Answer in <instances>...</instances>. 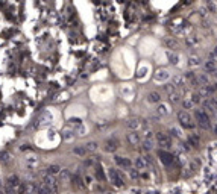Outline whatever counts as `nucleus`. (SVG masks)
Instances as JSON below:
<instances>
[{
    "label": "nucleus",
    "mask_w": 217,
    "mask_h": 194,
    "mask_svg": "<svg viewBox=\"0 0 217 194\" xmlns=\"http://www.w3.org/2000/svg\"><path fill=\"white\" fill-rule=\"evenodd\" d=\"M194 118H196V124L200 126L202 129H210L211 127L210 115L203 109H194Z\"/></svg>",
    "instance_id": "nucleus-1"
},
{
    "label": "nucleus",
    "mask_w": 217,
    "mask_h": 194,
    "mask_svg": "<svg viewBox=\"0 0 217 194\" xmlns=\"http://www.w3.org/2000/svg\"><path fill=\"white\" fill-rule=\"evenodd\" d=\"M20 182H21V180H20L18 176H9L5 180V188H3L5 194H15L18 190Z\"/></svg>",
    "instance_id": "nucleus-2"
},
{
    "label": "nucleus",
    "mask_w": 217,
    "mask_h": 194,
    "mask_svg": "<svg viewBox=\"0 0 217 194\" xmlns=\"http://www.w3.org/2000/svg\"><path fill=\"white\" fill-rule=\"evenodd\" d=\"M178 122L184 129H194L196 123L193 122V117L187 111H179L178 112Z\"/></svg>",
    "instance_id": "nucleus-3"
},
{
    "label": "nucleus",
    "mask_w": 217,
    "mask_h": 194,
    "mask_svg": "<svg viewBox=\"0 0 217 194\" xmlns=\"http://www.w3.org/2000/svg\"><path fill=\"white\" fill-rule=\"evenodd\" d=\"M108 177L115 187H122V185H123V176H122V173H120L119 170H115V168H109L108 170Z\"/></svg>",
    "instance_id": "nucleus-4"
},
{
    "label": "nucleus",
    "mask_w": 217,
    "mask_h": 194,
    "mask_svg": "<svg viewBox=\"0 0 217 194\" xmlns=\"http://www.w3.org/2000/svg\"><path fill=\"white\" fill-rule=\"evenodd\" d=\"M49 190H50V193L52 194H56L58 193V190H59V185H58V182L55 180L53 176H49V175H46V176L43 177V180H41Z\"/></svg>",
    "instance_id": "nucleus-5"
},
{
    "label": "nucleus",
    "mask_w": 217,
    "mask_h": 194,
    "mask_svg": "<svg viewBox=\"0 0 217 194\" xmlns=\"http://www.w3.org/2000/svg\"><path fill=\"white\" fill-rule=\"evenodd\" d=\"M156 141L160 144V147H163V150H169L170 146H172V140L167 134H156Z\"/></svg>",
    "instance_id": "nucleus-6"
},
{
    "label": "nucleus",
    "mask_w": 217,
    "mask_h": 194,
    "mask_svg": "<svg viewBox=\"0 0 217 194\" xmlns=\"http://www.w3.org/2000/svg\"><path fill=\"white\" fill-rule=\"evenodd\" d=\"M153 79L156 82H165L167 79H170V73L167 70H164V68H160V70H156L153 73Z\"/></svg>",
    "instance_id": "nucleus-7"
},
{
    "label": "nucleus",
    "mask_w": 217,
    "mask_h": 194,
    "mask_svg": "<svg viewBox=\"0 0 217 194\" xmlns=\"http://www.w3.org/2000/svg\"><path fill=\"white\" fill-rule=\"evenodd\" d=\"M117 147H119V144L117 141L112 138V140H106L105 144H103V149H105V152H109V153H114L115 150H117Z\"/></svg>",
    "instance_id": "nucleus-8"
},
{
    "label": "nucleus",
    "mask_w": 217,
    "mask_h": 194,
    "mask_svg": "<svg viewBox=\"0 0 217 194\" xmlns=\"http://www.w3.org/2000/svg\"><path fill=\"white\" fill-rule=\"evenodd\" d=\"M126 140L131 146H137V144L141 142V138H140V135H138L137 132H131V134H127Z\"/></svg>",
    "instance_id": "nucleus-9"
},
{
    "label": "nucleus",
    "mask_w": 217,
    "mask_h": 194,
    "mask_svg": "<svg viewBox=\"0 0 217 194\" xmlns=\"http://www.w3.org/2000/svg\"><path fill=\"white\" fill-rule=\"evenodd\" d=\"M147 100L150 103H161V94L158 91H150L147 94Z\"/></svg>",
    "instance_id": "nucleus-10"
},
{
    "label": "nucleus",
    "mask_w": 217,
    "mask_h": 194,
    "mask_svg": "<svg viewBox=\"0 0 217 194\" xmlns=\"http://www.w3.org/2000/svg\"><path fill=\"white\" fill-rule=\"evenodd\" d=\"M158 156H160L161 161H163L164 164H167V165L173 162V156H172L169 152H165V150H160V152H158Z\"/></svg>",
    "instance_id": "nucleus-11"
},
{
    "label": "nucleus",
    "mask_w": 217,
    "mask_h": 194,
    "mask_svg": "<svg viewBox=\"0 0 217 194\" xmlns=\"http://www.w3.org/2000/svg\"><path fill=\"white\" fill-rule=\"evenodd\" d=\"M114 161H115V164H117V165H120V167H123V168H129V167L132 165V162H131L129 159H127V158H122V156H115Z\"/></svg>",
    "instance_id": "nucleus-12"
},
{
    "label": "nucleus",
    "mask_w": 217,
    "mask_h": 194,
    "mask_svg": "<svg viewBox=\"0 0 217 194\" xmlns=\"http://www.w3.org/2000/svg\"><path fill=\"white\" fill-rule=\"evenodd\" d=\"M205 70L208 71V73H211V74H217V65H216V61H213V59L207 61V62H205Z\"/></svg>",
    "instance_id": "nucleus-13"
},
{
    "label": "nucleus",
    "mask_w": 217,
    "mask_h": 194,
    "mask_svg": "<svg viewBox=\"0 0 217 194\" xmlns=\"http://www.w3.org/2000/svg\"><path fill=\"white\" fill-rule=\"evenodd\" d=\"M134 165H135V168L137 170H144L146 167H147V159L146 158H135V162H134Z\"/></svg>",
    "instance_id": "nucleus-14"
},
{
    "label": "nucleus",
    "mask_w": 217,
    "mask_h": 194,
    "mask_svg": "<svg viewBox=\"0 0 217 194\" xmlns=\"http://www.w3.org/2000/svg\"><path fill=\"white\" fill-rule=\"evenodd\" d=\"M74 130L70 129V127H65L64 130H62V140H65V141H70L72 138H74Z\"/></svg>",
    "instance_id": "nucleus-15"
},
{
    "label": "nucleus",
    "mask_w": 217,
    "mask_h": 194,
    "mask_svg": "<svg viewBox=\"0 0 217 194\" xmlns=\"http://www.w3.org/2000/svg\"><path fill=\"white\" fill-rule=\"evenodd\" d=\"M202 106H203V111L210 115V114H214L216 112V108L213 106V103H211V100H205L203 103H202Z\"/></svg>",
    "instance_id": "nucleus-16"
},
{
    "label": "nucleus",
    "mask_w": 217,
    "mask_h": 194,
    "mask_svg": "<svg viewBox=\"0 0 217 194\" xmlns=\"http://www.w3.org/2000/svg\"><path fill=\"white\" fill-rule=\"evenodd\" d=\"M35 194H52V193H50V190H49V188H47L43 182H40V184H36Z\"/></svg>",
    "instance_id": "nucleus-17"
},
{
    "label": "nucleus",
    "mask_w": 217,
    "mask_h": 194,
    "mask_svg": "<svg viewBox=\"0 0 217 194\" xmlns=\"http://www.w3.org/2000/svg\"><path fill=\"white\" fill-rule=\"evenodd\" d=\"M172 85H173L175 88L184 87V76H173V77H172Z\"/></svg>",
    "instance_id": "nucleus-18"
},
{
    "label": "nucleus",
    "mask_w": 217,
    "mask_h": 194,
    "mask_svg": "<svg viewBox=\"0 0 217 194\" xmlns=\"http://www.w3.org/2000/svg\"><path fill=\"white\" fill-rule=\"evenodd\" d=\"M73 153H74V155H77V156H85L88 152H87L85 146H76V147L73 149Z\"/></svg>",
    "instance_id": "nucleus-19"
},
{
    "label": "nucleus",
    "mask_w": 217,
    "mask_h": 194,
    "mask_svg": "<svg viewBox=\"0 0 217 194\" xmlns=\"http://www.w3.org/2000/svg\"><path fill=\"white\" fill-rule=\"evenodd\" d=\"M61 170H62V168H61L59 165H50V167L47 168V175H49V176H56V175L61 173Z\"/></svg>",
    "instance_id": "nucleus-20"
},
{
    "label": "nucleus",
    "mask_w": 217,
    "mask_h": 194,
    "mask_svg": "<svg viewBox=\"0 0 217 194\" xmlns=\"http://www.w3.org/2000/svg\"><path fill=\"white\" fill-rule=\"evenodd\" d=\"M126 126L131 129V130H134V132H135V130L140 127V122H138V120H135V118H132V120H127V122H126Z\"/></svg>",
    "instance_id": "nucleus-21"
},
{
    "label": "nucleus",
    "mask_w": 217,
    "mask_h": 194,
    "mask_svg": "<svg viewBox=\"0 0 217 194\" xmlns=\"http://www.w3.org/2000/svg\"><path fill=\"white\" fill-rule=\"evenodd\" d=\"M158 114L160 115H167L169 112H170V109H169V105H165V103H158Z\"/></svg>",
    "instance_id": "nucleus-22"
},
{
    "label": "nucleus",
    "mask_w": 217,
    "mask_h": 194,
    "mask_svg": "<svg viewBox=\"0 0 217 194\" xmlns=\"http://www.w3.org/2000/svg\"><path fill=\"white\" fill-rule=\"evenodd\" d=\"M167 58H169V62L173 64V65H176L178 61H179V56H178L175 52H167Z\"/></svg>",
    "instance_id": "nucleus-23"
},
{
    "label": "nucleus",
    "mask_w": 217,
    "mask_h": 194,
    "mask_svg": "<svg viewBox=\"0 0 217 194\" xmlns=\"http://www.w3.org/2000/svg\"><path fill=\"white\" fill-rule=\"evenodd\" d=\"M26 164L29 167H36L40 164V159L36 158V156H29V158H26Z\"/></svg>",
    "instance_id": "nucleus-24"
},
{
    "label": "nucleus",
    "mask_w": 217,
    "mask_h": 194,
    "mask_svg": "<svg viewBox=\"0 0 217 194\" xmlns=\"http://www.w3.org/2000/svg\"><path fill=\"white\" fill-rule=\"evenodd\" d=\"M187 79L193 84V85H199V80H198V76L193 73V71H188L187 73Z\"/></svg>",
    "instance_id": "nucleus-25"
},
{
    "label": "nucleus",
    "mask_w": 217,
    "mask_h": 194,
    "mask_svg": "<svg viewBox=\"0 0 217 194\" xmlns=\"http://www.w3.org/2000/svg\"><path fill=\"white\" fill-rule=\"evenodd\" d=\"M169 100H170V103H179L181 102V96L178 94V93H172V94H169Z\"/></svg>",
    "instance_id": "nucleus-26"
},
{
    "label": "nucleus",
    "mask_w": 217,
    "mask_h": 194,
    "mask_svg": "<svg viewBox=\"0 0 217 194\" xmlns=\"http://www.w3.org/2000/svg\"><path fill=\"white\" fill-rule=\"evenodd\" d=\"M181 103H182V108H184V109H193V108H194V103H193L190 99H184Z\"/></svg>",
    "instance_id": "nucleus-27"
},
{
    "label": "nucleus",
    "mask_w": 217,
    "mask_h": 194,
    "mask_svg": "<svg viewBox=\"0 0 217 194\" xmlns=\"http://www.w3.org/2000/svg\"><path fill=\"white\" fill-rule=\"evenodd\" d=\"M199 64H200V58H199V56H191V58L188 59V65H191V67L199 65Z\"/></svg>",
    "instance_id": "nucleus-28"
},
{
    "label": "nucleus",
    "mask_w": 217,
    "mask_h": 194,
    "mask_svg": "<svg viewBox=\"0 0 217 194\" xmlns=\"http://www.w3.org/2000/svg\"><path fill=\"white\" fill-rule=\"evenodd\" d=\"M85 149H87V152H96L97 150V142L90 141L88 144H85Z\"/></svg>",
    "instance_id": "nucleus-29"
},
{
    "label": "nucleus",
    "mask_w": 217,
    "mask_h": 194,
    "mask_svg": "<svg viewBox=\"0 0 217 194\" xmlns=\"http://www.w3.org/2000/svg\"><path fill=\"white\" fill-rule=\"evenodd\" d=\"M207 8H208V11H210L211 14H216L217 12V5L214 2H208V3H207Z\"/></svg>",
    "instance_id": "nucleus-30"
},
{
    "label": "nucleus",
    "mask_w": 217,
    "mask_h": 194,
    "mask_svg": "<svg viewBox=\"0 0 217 194\" xmlns=\"http://www.w3.org/2000/svg\"><path fill=\"white\" fill-rule=\"evenodd\" d=\"M198 80H199L202 85H205V87H208V77L205 76V74H200V76H198Z\"/></svg>",
    "instance_id": "nucleus-31"
},
{
    "label": "nucleus",
    "mask_w": 217,
    "mask_h": 194,
    "mask_svg": "<svg viewBox=\"0 0 217 194\" xmlns=\"http://www.w3.org/2000/svg\"><path fill=\"white\" fill-rule=\"evenodd\" d=\"M170 134H172L173 137H176V138H181V130L176 129V127H172V129H170Z\"/></svg>",
    "instance_id": "nucleus-32"
},
{
    "label": "nucleus",
    "mask_w": 217,
    "mask_h": 194,
    "mask_svg": "<svg viewBox=\"0 0 217 194\" xmlns=\"http://www.w3.org/2000/svg\"><path fill=\"white\" fill-rule=\"evenodd\" d=\"M143 149L147 150V152H149V150H152V141H150V140H146V141L143 142Z\"/></svg>",
    "instance_id": "nucleus-33"
},
{
    "label": "nucleus",
    "mask_w": 217,
    "mask_h": 194,
    "mask_svg": "<svg viewBox=\"0 0 217 194\" xmlns=\"http://www.w3.org/2000/svg\"><path fill=\"white\" fill-rule=\"evenodd\" d=\"M96 175H97V177H99L100 180H105V175H103V171H102V168H100V167L96 170Z\"/></svg>",
    "instance_id": "nucleus-34"
},
{
    "label": "nucleus",
    "mask_w": 217,
    "mask_h": 194,
    "mask_svg": "<svg viewBox=\"0 0 217 194\" xmlns=\"http://www.w3.org/2000/svg\"><path fill=\"white\" fill-rule=\"evenodd\" d=\"M9 159V153L8 152H2L0 153V161H8Z\"/></svg>",
    "instance_id": "nucleus-35"
},
{
    "label": "nucleus",
    "mask_w": 217,
    "mask_h": 194,
    "mask_svg": "<svg viewBox=\"0 0 217 194\" xmlns=\"http://www.w3.org/2000/svg\"><path fill=\"white\" fill-rule=\"evenodd\" d=\"M199 97H200L199 94H194V96H191V99H190V100H191V102H193V103L196 105V103H199V102H200Z\"/></svg>",
    "instance_id": "nucleus-36"
},
{
    "label": "nucleus",
    "mask_w": 217,
    "mask_h": 194,
    "mask_svg": "<svg viewBox=\"0 0 217 194\" xmlns=\"http://www.w3.org/2000/svg\"><path fill=\"white\" fill-rule=\"evenodd\" d=\"M190 142H191L193 146H198V142H199V138H198V137H194V135H191V137H190Z\"/></svg>",
    "instance_id": "nucleus-37"
},
{
    "label": "nucleus",
    "mask_w": 217,
    "mask_h": 194,
    "mask_svg": "<svg viewBox=\"0 0 217 194\" xmlns=\"http://www.w3.org/2000/svg\"><path fill=\"white\" fill-rule=\"evenodd\" d=\"M167 46H169V47H175V46H176V43H175V41H172V39H167Z\"/></svg>",
    "instance_id": "nucleus-38"
},
{
    "label": "nucleus",
    "mask_w": 217,
    "mask_h": 194,
    "mask_svg": "<svg viewBox=\"0 0 217 194\" xmlns=\"http://www.w3.org/2000/svg\"><path fill=\"white\" fill-rule=\"evenodd\" d=\"M214 132H216V134H217V124H216V126H214Z\"/></svg>",
    "instance_id": "nucleus-39"
},
{
    "label": "nucleus",
    "mask_w": 217,
    "mask_h": 194,
    "mask_svg": "<svg viewBox=\"0 0 217 194\" xmlns=\"http://www.w3.org/2000/svg\"><path fill=\"white\" fill-rule=\"evenodd\" d=\"M216 85H217V84H216ZM216 88H217V87H216Z\"/></svg>",
    "instance_id": "nucleus-40"
}]
</instances>
